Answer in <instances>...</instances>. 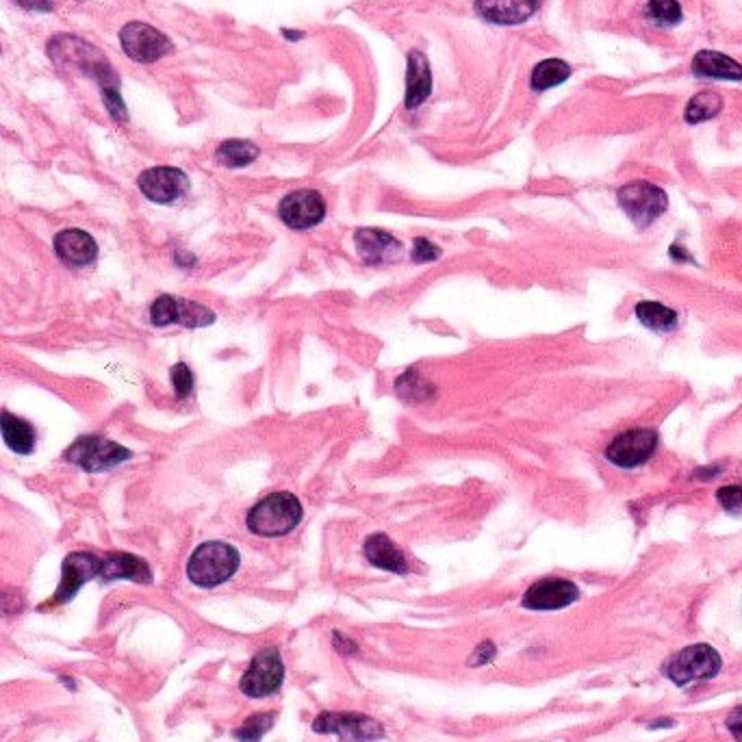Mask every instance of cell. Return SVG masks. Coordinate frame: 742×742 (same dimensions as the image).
<instances>
[{"label":"cell","instance_id":"6da1fadb","mask_svg":"<svg viewBox=\"0 0 742 742\" xmlns=\"http://www.w3.org/2000/svg\"><path fill=\"white\" fill-rule=\"evenodd\" d=\"M48 55L61 70H76L89 76V79H94L100 87L105 107L115 122L129 120V111H126L118 89V74L113 72L109 59L94 44H89L76 35L61 33L48 42Z\"/></svg>","mask_w":742,"mask_h":742},{"label":"cell","instance_id":"7a4b0ae2","mask_svg":"<svg viewBox=\"0 0 742 742\" xmlns=\"http://www.w3.org/2000/svg\"><path fill=\"white\" fill-rule=\"evenodd\" d=\"M302 521V504L293 493L280 491L267 495L257 506L250 508L246 517L248 530L265 539L285 536Z\"/></svg>","mask_w":742,"mask_h":742},{"label":"cell","instance_id":"3957f363","mask_svg":"<svg viewBox=\"0 0 742 742\" xmlns=\"http://www.w3.org/2000/svg\"><path fill=\"white\" fill-rule=\"evenodd\" d=\"M239 552L228 543H202L187 562V578L200 588H213L230 580L239 569Z\"/></svg>","mask_w":742,"mask_h":742},{"label":"cell","instance_id":"277c9868","mask_svg":"<svg viewBox=\"0 0 742 742\" xmlns=\"http://www.w3.org/2000/svg\"><path fill=\"white\" fill-rule=\"evenodd\" d=\"M619 207L638 230L656 224L669 209V196L662 187L649 181H632L617 191Z\"/></svg>","mask_w":742,"mask_h":742},{"label":"cell","instance_id":"5b68a950","mask_svg":"<svg viewBox=\"0 0 742 742\" xmlns=\"http://www.w3.org/2000/svg\"><path fill=\"white\" fill-rule=\"evenodd\" d=\"M721 656L710 645H690L682 649L669 664L664 673L675 686H688L693 682L714 680L721 673Z\"/></svg>","mask_w":742,"mask_h":742},{"label":"cell","instance_id":"8992f818","mask_svg":"<svg viewBox=\"0 0 742 742\" xmlns=\"http://www.w3.org/2000/svg\"><path fill=\"white\" fill-rule=\"evenodd\" d=\"M660 434L651 428H632L614 437L606 447V460L619 469H638L654 458Z\"/></svg>","mask_w":742,"mask_h":742},{"label":"cell","instance_id":"52a82bcc","mask_svg":"<svg viewBox=\"0 0 742 742\" xmlns=\"http://www.w3.org/2000/svg\"><path fill=\"white\" fill-rule=\"evenodd\" d=\"M133 454L126 447L113 443L109 439L102 437H81L76 439L63 458L68 463H74L83 467L87 473H98V471H107L115 465H122L129 460Z\"/></svg>","mask_w":742,"mask_h":742},{"label":"cell","instance_id":"ba28073f","mask_svg":"<svg viewBox=\"0 0 742 742\" xmlns=\"http://www.w3.org/2000/svg\"><path fill=\"white\" fill-rule=\"evenodd\" d=\"M285 667L283 658H280L278 649L267 647L261 649L254 660L250 662L248 671L241 677V693H246L252 699H263L276 695L280 686H283Z\"/></svg>","mask_w":742,"mask_h":742},{"label":"cell","instance_id":"9c48e42d","mask_svg":"<svg viewBox=\"0 0 742 742\" xmlns=\"http://www.w3.org/2000/svg\"><path fill=\"white\" fill-rule=\"evenodd\" d=\"M317 734H335L343 742H374L385 738V727L365 714L324 712L313 721Z\"/></svg>","mask_w":742,"mask_h":742},{"label":"cell","instance_id":"30bf717a","mask_svg":"<svg viewBox=\"0 0 742 742\" xmlns=\"http://www.w3.org/2000/svg\"><path fill=\"white\" fill-rule=\"evenodd\" d=\"M124 55L137 63H155L172 53V42L161 31L144 22H129L120 31Z\"/></svg>","mask_w":742,"mask_h":742},{"label":"cell","instance_id":"8fae6325","mask_svg":"<svg viewBox=\"0 0 742 742\" xmlns=\"http://www.w3.org/2000/svg\"><path fill=\"white\" fill-rule=\"evenodd\" d=\"M102 571V558H96L89 552H72L66 556L61 565V582L55 597L50 599V606L57 604H68L74 599V595L81 591L83 584L89 580L100 578Z\"/></svg>","mask_w":742,"mask_h":742},{"label":"cell","instance_id":"7c38bea8","mask_svg":"<svg viewBox=\"0 0 742 742\" xmlns=\"http://www.w3.org/2000/svg\"><path fill=\"white\" fill-rule=\"evenodd\" d=\"M278 215L289 228H313L326 217V202L315 189L291 191L278 204Z\"/></svg>","mask_w":742,"mask_h":742},{"label":"cell","instance_id":"4fadbf2b","mask_svg":"<svg viewBox=\"0 0 742 742\" xmlns=\"http://www.w3.org/2000/svg\"><path fill=\"white\" fill-rule=\"evenodd\" d=\"M137 187L142 194L157 204H174L189 191V178L178 168H150L139 174Z\"/></svg>","mask_w":742,"mask_h":742},{"label":"cell","instance_id":"5bb4252c","mask_svg":"<svg viewBox=\"0 0 742 742\" xmlns=\"http://www.w3.org/2000/svg\"><path fill=\"white\" fill-rule=\"evenodd\" d=\"M580 599V588L571 580L562 578H547L534 582L526 595H523L521 604L528 610H562Z\"/></svg>","mask_w":742,"mask_h":742},{"label":"cell","instance_id":"9a60e30c","mask_svg":"<svg viewBox=\"0 0 742 742\" xmlns=\"http://www.w3.org/2000/svg\"><path fill=\"white\" fill-rule=\"evenodd\" d=\"M354 243L361 259L374 267L398 263L404 252L402 241L380 228H358L354 233Z\"/></svg>","mask_w":742,"mask_h":742},{"label":"cell","instance_id":"2e32d148","mask_svg":"<svg viewBox=\"0 0 742 742\" xmlns=\"http://www.w3.org/2000/svg\"><path fill=\"white\" fill-rule=\"evenodd\" d=\"M55 252L63 265L87 267L98 257V246L94 237L81 228H66L55 237Z\"/></svg>","mask_w":742,"mask_h":742},{"label":"cell","instance_id":"e0dca14e","mask_svg":"<svg viewBox=\"0 0 742 742\" xmlns=\"http://www.w3.org/2000/svg\"><path fill=\"white\" fill-rule=\"evenodd\" d=\"M541 0H476V14L502 27H515L530 20L539 11Z\"/></svg>","mask_w":742,"mask_h":742},{"label":"cell","instance_id":"ac0fdd59","mask_svg":"<svg viewBox=\"0 0 742 742\" xmlns=\"http://www.w3.org/2000/svg\"><path fill=\"white\" fill-rule=\"evenodd\" d=\"M690 72L697 79L742 83V63L719 53V50H699L690 63Z\"/></svg>","mask_w":742,"mask_h":742},{"label":"cell","instance_id":"d6986e66","mask_svg":"<svg viewBox=\"0 0 742 742\" xmlns=\"http://www.w3.org/2000/svg\"><path fill=\"white\" fill-rule=\"evenodd\" d=\"M432 94V72L426 55L421 50H411L408 53V68H406V109H417Z\"/></svg>","mask_w":742,"mask_h":742},{"label":"cell","instance_id":"ffe728a7","mask_svg":"<svg viewBox=\"0 0 742 742\" xmlns=\"http://www.w3.org/2000/svg\"><path fill=\"white\" fill-rule=\"evenodd\" d=\"M100 580L102 582L133 580L139 584H150L152 571L144 558H137L133 554H124V552H115V554L102 558Z\"/></svg>","mask_w":742,"mask_h":742},{"label":"cell","instance_id":"44dd1931","mask_svg":"<svg viewBox=\"0 0 742 742\" xmlns=\"http://www.w3.org/2000/svg\"><path fill=\"white\" fill-rule=\"evenodd\" d=\"M365 558L371 562V565L382 569V571H391L404 575L408 573V562L404 554L400 552L395 543L389 539L387 534H371L367 536V541L363 545Z\"/></svg>","mask_w":742,"mask_h":742},{"label":"cell","instance_id":"7402d4cb","mask_svg":"<svg viewBox=\"0 0 742 742\" xmlns=\"http://www.w3.org/2000/svg\"><path fill=\"white\" fill-rule=\"evenodd\" d=\"M634 315L645 328H649L651 332H658V335H669V332L680 326V315H677V311L656 300L638 302L634 306Z\"/></svg>","mask_w":742,"mask_h":742},{"label":"cell","instance_id":"603a6c76","mask_svg":"<svg viewBox=\"0 0 742 742\" xmlns=\"http://www.w3.org/2000/svg\"><path fill=\"white\" fill-rule=\"evenodd\" d=\"M0 421H3L0 426H3V439L9 450H14L20 456H29L35 450V432L29 421H24L7 411H3Z\"/></svg>","mask_w":742,"mask_h":742},{"label":"cell","instance_id":"cb8c5ba5","mask_svg":"<svg viewBox=\"0 0 742 742\" xmlns=\"http://www.w3.org/2000/svg\"><path fill=\"white\" fill-rule=\"evenodd\" d=\"M723 96L714 89H703V92L695 94L688 100V105L684 109V120L688 124H703L710 122L714 118H719L723 111Z\"/></svg>","mask_w":742,"mask_h":742},{"label":"cell","instance_id":"d4e9b609","mask_svg":"<svg viewBox=\"0 0 742 742\" xmlns=\"http://www.w3.org/2000/svg\"><path fill=\"white\" fill-rule=\"evenodd\" d=\"M395 393L406 404L428 402L434 395V385L428 382L417 369H406L404 374L395 380Z\"/></svg>","mask_w":742,"mask_h":742},{"label":"cell","instance_id":"484cf974","mask_svg":"<svg viewBox=\"0 0 742 742\" xmlns=\"http://www.w3.org/2000/svg\"><path fill=\"white\" fill-rule=\"evenodd\" d=\"M571 76V68L567 61L562 59H545L539 66L532 70L530 76V85L534 92H545V89H552L565 83Z\"/></svg>","mask_w":742,"mask_h":742},{"label":"cell","instance_id":"4316f807","mask_svg":"<svg viewBox=\"0 0 742 742\" xmlns=\"http://www.w3.org/2000/svg\"><path fill=\"white\" fill-rule=\"evenodd\" d=\"M217 161L226 168H246L254 159L259 157V148L246 139H228L215 152Z\"/></svg>","mask_w":742,"mask_h":742},{"label":"cell","instance_id":"83f0119b","mask_svg":"<svg viewBox=\"0 0 742 742\" xmlns=\"http://www.w3.org/2000/svg\"><path fill=\"white\" fill-rule=\"evenodd\" d=\"M645 16L658 29H673L684 20V11L677 0H649Z\"/></svg>","mask_w":742,"mask_h":742},{"label":"cell","instance_id":"f1b7e54d","mask_svg":"<svg viewBox=\"0 0 742 742\" xmlns=\"http://www.w3.org/2000/svg\"><path fill=\"white\" fill-rule=\"evenodd\" d=\"M181 317V300L174 296H159L150 306V322L155 326L178 324Z\"/></svg>","mask_w":742,"mask_h":742},{"label":"cell","instance_id":"f546056e","mask_svg":"<svg viewBox=\"0 0 742 742\" xmlns=\"http://www.w3.org/2000/svg\"><path fill=\"white\" fill-rule=\"evenodd\" d=\"M274 719V714H254L237 729L235 738L241 742H259L272 729Z\"/></svg>","mask_w":742,"mask_h":742},{"label":"cell","instance_id":"4dcf8cb0","mask_svg":"<svg viewBox=\"0 0 742 742\" xmlns=\"http://www.w3.org/2000/svg\"><path fill=\"white\" fill-rule=\"evenodd\" d=\"M213 322H215V313L207 309V306L191 302V300H181V317H178V324H183L187 328H200V326H211Z\"/></svg>","mask_w":742,"mask_h":742},{"label":"cell","instance_id":"1f68e13d","mask_svg":"<svg viewBox=\"0 0 742 742\" xmlns=\"http://www.w3.org/2000/svg\"><path fill=\"white\" fill-rule=\"evenodd\" d=\"M716 502L727 515L742 517V484H727L716 491Z\"/></svg>","mask_w":742,"mask_h":742},{"label":"cell","instance_id":"d6a6232c","mask_svg":"<svg viewBox=\"0 0 742 742\" xmlns=\"http://www.w3.org/2000/svg\"><path fill=\"white\" fill-rule=\"evenodd\" d=\"M170 380H172V387H174V393L178 400L187 398V395H191V391H194V371H191L185 363H176L172 369H170Z\"/></svg>","mask_w":742,"mask_h":742},{"label":"cell","instance_id":"836d02e7","mask_svg":"<svg viewBox=\"0 0 742 742\" xmlns=\"http://www.w3.org/2000/svg\"><path fill=\"white\" fill-rule=\"evenodd\" d=\"M441 257V248L426 237H417L413 243V261L415 263H432Z\"/></svg>","mask_w":742,"mask_h":742},{"label":"cell","instance_id":"e575fe53","mask_svg":"<svg viewBox=\"0 0 742 742\" xmlns=\"http://www.w3.org/2000/svg\"><path fill=\"white\" fill-rule=\"evenodd\" d=\"M495 656H497V647L493 645V641H484V643L478 645V649L473 651V654H471L469 667H484V664L493 662Z\"/></svg>","mask_w":742,"mask_h":742},{"label":"cell","instance_id":"d590c367","mask_svg":"<svg viewBox=\"0 0 742 742\" xmlns=\"http://www.w3.org/2000/svg\"><path fill=\"white\" fill-rule=\"evenodd\" d=\"M332 638H335V641H332V643H335V649L339 651V654L352 656V654H356V651H358V645L352 641V638L343 636L341 632H335V634H332Z\"/></svg>","mask_w":742,"mask_h":742},{"label":"cell","instance_id":"8d00e7d4","mask_svg":"<svg viewBox=\"0 0 742 742\" xmlns=\"http://www.w3.org/2000/svg\"><path fill=\"white\" fill-rule=\"evenodd\" d=\"M727 727H729V732H732V736L738 742H742V708L734 710L732 714L727 716Z\"/></svg>","mask_w":742,"mask_h":742},{"label":"cell","instance_id":"74e56055","mask_svg":"<svg viewBox=\"0 0 742 742\" xmlns=\"http://www.w3.org/2000/svg\"><path fill=\"white\" fill-rule=\"evenodd\" d=\"M18 5H22L24 9H31V11H48L53 9V0H16Z\"/></svg>","mask_w":742,"mask_h":742},{"label":"cell","instance_id":"f35d334b","mask_svg":"<svg viewBox=\"0 0 742 742\" xmlns=\"http://www.w3.org/2000/svg\"><path fill=\"white\" fill-rule=\"evenodd\" d=\"M723 471V467H719V465H712V467H701V469H697L695 473H693V478L695 480H712V478H716V476H719V473Z\"/></svg>","mask_w":742,"mask_h":742},{"label":"cell","instance_id":"ab89813d","mask_svg":"<svg viewBox=\"0 0 742 742\" xmlns=\"http://www.w3.org/2000/svg\"><path fill=\"white\" fill-rule=\"evenodd\" d=\"M669 254H671V259H673L675 263H695V259L690 257V254L686 252V248H680V246H677V243H673L671 250H669Z\"/></svg>","mask_w":742,"mask_h":742},{"label":"cell","instance_id":"60d3db41","mask_svg":"<svg viewBox=\"0 0 742 742\" xmlns=\"http://www.w3.org/2000/svg\"><path fill=\"white\" fill-rule=\"evenodd\" d=\"M660 725H667V727H671V725H673V721H671V719H660V721L649 723V727H651V729H658Z\"/></svg>","mask_w":742,"mask_h":742}]
</instances>
